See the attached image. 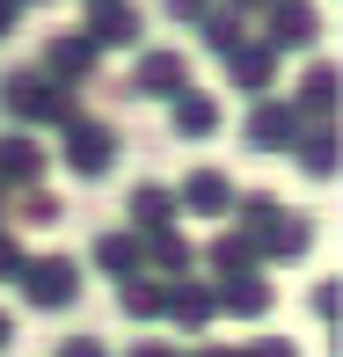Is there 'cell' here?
<instances>
[{"mask_svg": "<svg viewBox=\"0 0 343 357\" xmlns=\"http://www.w3.org/2000/svg\"><path fill=\"white\" fill-rule=\"evenodd\" d=\"M0 109H8L15 124H66L73 109H80V95L73 88H59L44 66H22V73H0Z\"/></svg>", "mask_w": 343, "mask_h": 357, "instance_id": "obj_1", "label": "cell"}, {"mask_svg": "<svg viewBox=\"0 0 343 357\" xmlns=\"http://www.w3.org/2000/svg\"><path fill=\"white\" fill-rule=\"evenodd\" d=\"M219 59H226V80H234L241 95H270L277 88V59H285V52H270V44L249 29V37H241L234 52H219Z\"/></svg>", "mask_w": 343, "mask_h": 357, "instance_id": "obj_11", "label": "cell"}, {"mask_svg": "<svg viewBox=\"0 0 343 357\" xmlns=\"http://www.w3.org/2000/svg\"><path fill=\"white\" fill-rule=\"evenodd\" d=\"M95 270H103V278H132V270H146V255H139V234H132V226L95 241Z\"/></svg>", "mask_w": 343, "mask_h": 357, "instance_id": "obj_20", "label": "cell"}, {"mask_svg": "<svg viewBox=\"0 0 343 357\" xmlns=\"http://www.w3.org/2000/svg\"><path fill=\"white\" fill-rule=\"evenodd\" d=\"M59 219H66V212H59V197H52V190H22V226H59Z\"/></svg>", "mask_w": 343, "mask_h": 357, "instance_id": "obj_23", "label": "cell"}, {"mask_svg": "<svg viewBox=\"0 0 343 357\" xmlns=\"http://www.w3.org/2000/svg\"><path fill=\"white\" fill-rule=\"evenodd\" d=\"M29 263V248H22V234H8V226H0V278H15V270Z\"/></svg>", "mask_w": 343, "mask_h": 357, "instance_id": "obj_25", "label": "cell"}, {"mask_svg": "<svg viewBox=\"0 0 343 357\" xmlns=\"http://www.w3.org/2000/svg\"><path fill=\"white\" fill-rule=\"evenodd\" d=\"M175 88H190V59L175 52V44H154V52L139 44V66H132V95H139V102H168Z\"/></svg>", "mask_w": 343, "mask_h": 357, "instance_id": "obj_9", "label": "cell"}, {"mask_svg": "<svg viewBox=\"0 0 343 357\" xmlns=\"http://www.w3.org/2000/svg\"><path fill=\"white\" fill-rule=\"evenodd\" d=\"M59 357H110V350L95 343V335H66V343H59Z\"/></svg>", "mask_w": 343, "mask_h": 357, "instance_id": "obj_26", "label": "cell"}, {"mask_svg": "<svg viewBox=\"0 0 343 357\" xmlns=\"http://www.w3.org/2000/svg\"><path fill=\"white\" fill-rule=\"evenodd\" d=\"M59 132H66V153H59V168L80 175V183H103L110 160H117V146H124V139H117V124H103V117H88V109H73Z\"/></svg>", "mask_w": 343, "mask_h": 357, "instance_id": "obj_2", "label": "cell"}, {"mask_svg": "<svg viewBox=\"0 0 343 357\" xmlns=\"http://www.w3.org/2000/svg\"><path fill=\"white\" fill-rule=\"evenodd\" d=\"M22 8H44V0H22Z\"/></svg>", "mask_w": 343, "mask_h": 357, "instance_id": "obj_33", "label": "cell"}, {"mask_svg": "<svg viewBox=\"0 0 343 357\" xmlns=\"http://www.w3.org/2000/svg\"><path fill=\"white\" fill-rule=\"evenodd\" d=\"M117 306L132 321H161V278L154 270H132V278H117Z\"/></svg>", "mask_w": 343, "mask_h": 357, "instance_id": "obj_21", "label": "cell"}, {"mask_svg": "<svg viewBox=\"0 0 343 357\" xmlns=\"http://www.w3.org/2000/svg\"><path fill=\"white\" fill-rule=\"evenodd\" d=\"M256 37H263L270 52H307V44H321V15H314V0H270Z\"/></svg>", "mask_w": 343, "mask_h": 357, "instance_id": "obj_6", "label": "cell"}, {"mask_svg": "<svg viewBox=\"0 0 343 357\" xmlns=\"http://www.w3.org/2000/svg\"><path fill=\"white\" fill-rule=\"evenodd\" d=\"M0 226H8V190H0Z\"/></svg>", "mask_w": 343, "mask_h": 357, "instance_id": "obj_32", "label": "cell"}, {"mask_svg": "<svg viewBox=\"0 0 343 357\" xmlns=\"http://www.w3.org/2000/svg\"><path fill=\"white\" fill-rule=\"evenodd\" d=\"M300 124H307V117H300L292 102H270V95H263V102L249 109V124H241V139H249V153H285Z\"/></svg>", "mask_w": 343, "mask_h": 357, "instance_id": "obj_13", "label": "cell"}, {"mask_svg": "<svg viewBox=\"0 0 343 357\" xmlns=\"http://www.w3.org/2000/svg\"><path fill=\"white\" fill-rule=\"evenodd\" d=\"M307 306H314V314H321V321L336 328V314H343V291H336V278H321L314 291H307Z\"/></svg>", "mask_w": 343, "mask_h": 357, "instance_id": "obj_24", "label": "cell"}, {"mask_svg": "<svg viewBox=\"0 0 343 357\" xmlns=\"http://www.w3.org/2000/svg\"><path fill=\"white\" fill-rule=\"evenodd\" d=\"M190 29H198V44H205V52H234V44L241 37H249V15H234V8H226V0H212V8L198 15V22H190Z\"/></svg>", "mask_w": 343, "mask_h": 357, "instance_id": "obj_19", "label": "cell"}, {"mask_svg": "<svg viewBox=\"0 0 343 357\" xmlns=\"http://www.w3.org/2000/svg\"><path fill=\"white\" fill-rule=\"evenodd\" d=\"M336 102H343V66L336 59H314V66L300 73V88H292V109L314 124V117H336Z\"/></svg>", "mask_w": 343, "mask_h": 357, "instance_id": "obj_15", "label": "cell"}, {"mask_svg": "<svg viewBox=\"0 0 343 357\" xmlns=\"http://www.w3.org/2000/svg\"><path fill=\"white\" fill-rule=\"evenodd\" d=\"M205 263H212V278H226V270H256L263 255H256V241L241 234V226H226V234H219V241L205 248Z\"/></svg>", "mask_w": 343, "mask_h": 357, "instance_id": "obj_22", "label": "cell"}, {"mask_svg": "<svg viewBox=\"0 0 343 357\" xmlns=\"http://www.w3.org/2000/svg\"><path fill=\"white\" fill-rule=\"evenodd\" d=\"M307 241H314V219L285 212V204L256 226V255H263V263H292V255H307Z\"/></svg>", "mask_w": 343, "mask_h": 357, "instance_id": "obj_14", "label": "cell"}, {"mask_svg": "<svg viewBox=\"0 0 343 357\" xmlns=\"http://www.w3.org/2000/svg\"><path fill=\"white\" fill-rule=\"evenodd\" d=\"M37 66L52 73L59 88H73V95H80L95 73H103V52H95L88 29H59V37H44V59H37Z\"/></svg>", "mask_w": 343, "mask_h": 357, "instance_id": "obj_4", "label": "cell"}, {"mask_svg": "<svg viewBox=\"0 0 343 357\" xmlns=\"http://www.w3.org/2000/svg\"><path fill=\"white\" fill-rule=\"evenodd\" d=\"M124 212H132V234H161V226H183V204H175V190H161V183H132Z\"/></svg>", "mask_w": 343, "mask_h": 357, "instance_id": "obj_18", "label": "cell"}, {"mask_svg": "<svg viewBox=\"0 0 343 357\" xmlns=\"http://www.w3.org/2000/svg\"><path fill=\"white\" fill-rule=\"evenodd\" d=\"M15 284H22V306H37V314H66L80 306V263L73 255H29L22 270H15Z\"/></svg>", "mask_w": 343, "mask_h": 357, "instance_id": "obj_3", "label": "cell"}, {"mask_svg": "<svg viewBox=\"0 0 343 357\" xmlns=\"http://www.w3.org/2000/svg\"><path fill=\"white\" fill-rule=\"evenodd\" d=\"M132 357H175L168 343H132Z\"/></svg>", "mask_w": 343, "mask_h": 357, "instance_id": "obj_30", "label": "cell"}, {"mask_svg": "<svg viewBox=\"0 0 343 357\" xmlns=\"http://www.w3.org/2000/svg\"><path fill=\"white\" fill-rule=\"evenodd\" d=\"M205 8H212V0H168V15H175V22H198Z\"/></svg>", "mask_w": 343, "mask_h": 357, "instance_id": "obj_28", "label": "cell"}, {"mask_svg": "<svg viewBox=\"0 0 343 357\" xmlns=\"http://www.w3.org/2000/svg\"><path fill=\"white\" fill-rule=\"evenodd\" d=\"M175 204L198 219H226V204H234V183H226L219 168H190L183 183H175Z\"/></svg>", "mask_w": 343, "mask_h": 357, "instance_id": "obj_16", "label": "cell"}, {"mask_svg": "<svg viewBox=\"0 0 343 357\" xmlns=\"http://www.w3.org/2000/svg\"><path fill=\"white\" fill-rule=\"evenodd\" d=\"M95 37V52H139L146 44V8L139 0H88V22H80Z\"/></svg>", "mask_w": 343, "mask_h": 357, "instance_id": "obj_5", "label": "cell"}, {"mask_svg": "<svg viewBox=\"0 0 343 357\" xmlns=\"http://www.w3.org/2000/svg\"><path fill=\"white\" fill-rule=\"evenodd\" d=\"M15 22H22V0H0V37H8Z\"/></svg>", "mask_w": 343, "mask_h": 357, "instance_id": "obj_29", "label": "cell"}, {"mask_svg": "<svg viewBox=\"0 0 343 357\" xmlns=\"http://www.w3.org/2000/svg\"><path fill=\"white\" fill-rule=\"evenodd\" d=\"M44 168H52V153H44V139L29 132V124H15V132H0V190H37Z\"/></svg>", "mask_w": 343, "mask_h": 357, "instance_id": "obj_7", "label": "cell"}, {"mask_svg": "<svg viewBox=\"0 0 343 357\" xmlns=\"http://www.w3.org/2000/svg\"><path fill=\"white\" fill-rule=\"evenodd\" d=\"M8 343H15V314L0 306V350H8Z\"/></svg>", "mask_w": 343, "mask_h": 357, "instance_id": "obj_31", "label": "cell"}, {"mask_svg": "<svg viewBox=\"0 0 343 357\" xmlns=\"http://www.w3.org/2000/svg\"><path fill=\"white\" fill-rule=\"evenodd\" d=\"M285 153H292V168H300L307 183H336V117H314V124H300Z\"/></svg>", "mask_w": 343, "mask_h": 357, "instance_id": "obj_12", "label": "cell"}, {"mask_svg": "<svg viewBox=\"0 0 343 357\" xmlns=\"http://www.w3.org/2000/svg\"><path fill=\"white\" fill-rule=\"evenodd\" d=\"M212 306H219V314H234V321H263L270 306H277L263 263H256V270H226V278H212Z\"/></svg>", "mask_w": 343, "mask_h": 357, "instance_id": "obj_8", "label": "cell"}, {"mask_svg": "<svg viewBox=\"0 0 343 357\" xmlns=\"http://www.w3.org/2000/svg\"><path fill=\"white\" fill-rule=\"evenodd\" d=\"M234 357H300V350L277 343V335H263V343H249V350H234Z\"/></svg>", "mask_w": 343, "mask_h": 357, "instance_id": "obj_27", "label": "cell"}, {"mask_svg": "<svg viewBox=\"0 0 343 357\" xmlns=\"http://www.w3.org/2000/svg\"><path fill=\"white\" fill-rule=\"evenodd\" d=\"M168 124H175V139H212V132H219V95L175 88L168 95Z\"/></svg>", "mask_w": 343, "mask_h": 357, "instance_id": "obj_17", "label": "cell"}, {"mask_svg": "<svg viewBox=\"0 0 343 357\" xmlns=\"http://www.w3.org/2000/svg\"><path fill=\"white\" fill-rule=\"evenodd\" d=\"M161 321H175V328H212V321H219L212 284L198 278V270H183V278H161Z\"/></svg>", "mask_w": 343, "mask_h": 357, "instance_id": "obj_10", "label": "cell"}]
</instances>
